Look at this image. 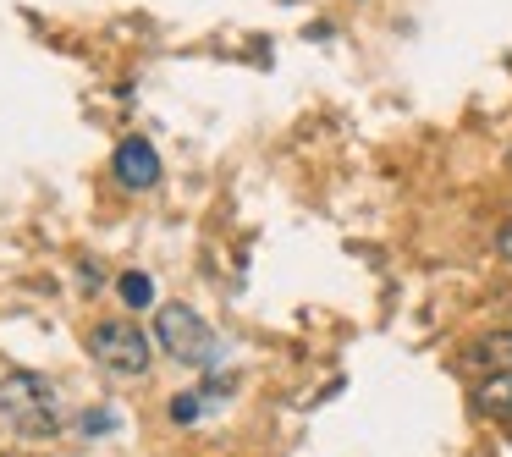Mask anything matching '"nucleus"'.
Wrapping results in <instances>:
<instances>
[{"label":"nucleus","mask_w":512,"mask_h":457,"mask_svg":"<svg viewBox=\"0 0 512 457\" xmlns=\"http://www.w3.org/2000/svg\"><path fill=\"white\" fill-rule=\"evenodd\" d=\"M171 419H182V424H188V419H199V402H193V397L171 402Z\"/></svg>","instance_id":"obj_9"},{"label":"nucleus","mask_w":512,"mask_h":457,"mask_svg":"<svg viewBox=\"0 0 512 457\" xmlns=\"http://www.w3.org/2000/svg\"><path fill=\"white\" fill-rule=\"evenodd\" d=\"M89 353H94V364L116 380H138L155 364V347H149V336L138 331L133 320H100L89 331Z\"/></svg>","instance_id":"obj_2"},{"label":"nucleus","mask_w":512,"mask_h":457,"mask_svg":"<svg viewBox=\"0 0 512 457\" xmlns=\"http://www.w3.org/2000/svg\"><path fill=\"white\" fill-rule=\"evenodd\" d=\"M122 298L127 303H149V298H155V281H149V276H122Z\"/></svg>","instance_id":"obj_7"},{"label":"nucleus","mask_w":512,"mask_h":457,"mask_svg":"<svg viewBox=\"0 0 512 457\" xmlns=\"http://www.w3.org/2000/svg\"><path fill=\"white\" fill-rule=\"evenodd\" d=\"M155 342H160V353H171L177 364H193V369L221 364V342H215V331L199 320V309H188V303H166V309L155 314Z\"/></svg>","instance_id":"obj_1"},{"label":"nucleus","mask_w":512,"mask_h":457,"mask_svg":"<svg viewBox=\"0 0 512 457\" xmlns=\"http://www.w3.org/2000/svg\"><path fill=\"white\" fill-rule=\"evenodd\" d=\"M474 402L479 413H490V419H507L512 424V369H501V375H485L474 386Z\"/></svg>","instance_id":"obj_5"},{"label":"nucleus","mask_w":512,"mask_h":457,"mask_svg":"<svg viewBox=\"0 0 512 457\" xmlns=\"http://www.w3.org/2000/svg\"><path fill=\"white\" fill-rule=\"evenodd\" d=\"M474 358L490 369V375H501V369H512V331H490L474 342Z\"/></svg>","instance_id":"obj_6"},{"label":"nucleus","mask_w":512,"mask_h":457,"mask_svg":"<svg viewBox=\"0 0 512 457\" xmlns=\"http://www.w3.org/2000/svg\"><path fill=\"white\" fill-rule=\"evenodd\" d=\"M0 413L23 430H56V391L39 375H6L0 380Z\"/></svg>","instance_id":"obj_3"},{"label":"nucleus","mask_w":512,"mask_h":457,"mask_svg":"<svg viewBox=\"0 0 512 457\" xmlns=\"http://www.w3.org/2000/svg\"><path fill=\"white\" fill-rule=\"evenodd\" d=\"M496 254H501V259H507V265H512V215H507V221L496 226Z\"/></svg>","instance_id":"obj_8"},{"label":"nucleus","mask_w":512,"mask_h":457,"mask_svg":"<svg viewBox=\"0 0 512 457\" xmlns=\"http://www.w3.org/2000/svg\"><path fill=\"white\" fill-rule=\"evenodd\" d=\"M111 171H116V182H122V188H133V193L155 188V182H160V155H155V144H149V138H122V144H116Z\"/></svg>","instance_id":"obj_4"}]
</instances>
